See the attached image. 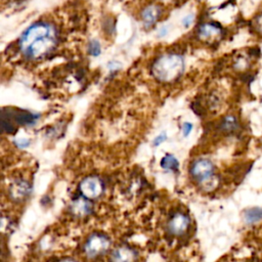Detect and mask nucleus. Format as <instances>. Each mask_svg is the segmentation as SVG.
<instances>
[{
  "label": "nucleus",
  "mask_w": 262,
  "mask_h": 262,
  "mask_svg": "<svg viewBox=\"0 0 262 262\" xmlns=\"http://www.w3.org/2000/svg\"><path fill=\"white\" fill-rule=\"evenodd\" d=\"M9 2H10L12 5H17V6H19V5H21L22 3H24L25 0H9Z\"/></svg>",
  "instance_id": "22"
},
{
  "label": "nucleus",
  "mask_w": 262,
  "mask_h": 262,
  "mask_svg": "<svg viewBox=\"0 0 262 262\" xmlns=\"http://www.w3.org/2000/svg\"><path fill=\"white\" fill-rule=\"evenodd\" d=\"M30 143H31V141L29 140L28 138H20V139L16 140L17 147H19L20 149H24V148L29 147V145H30Z\"/></svg>",
  "instance_id": "19"
},
{
  "label": "nucleus",
  "mask_w": 262,
  "mask_h": 262,
  "mask_svg": "<svg viewBox=\"0 0 262 262\" xmlns=\"http://www.w3.org/2000/svg\"><path fill=\"white\" fill-rule=\"evenodd\" d=\"M89 51H90V54L93 55V56H99L101 54V44L98 40L94 39L90 42V45H89Z\"/></svg>",
  "instance_id": "16"
},
{
  "label": "nucleus",
  "mask_w": 262,
  "mask_h": 262,
  "mask_svg": "<svg viewBox=\"0 0 262 262\" xmlns=\"http://www.w3.org/2000/svg\"><path fill=\"white\" fill-rule=\"evenodd\" d=\"M166 139H167V133L165 131H163L154 139L153 143H154L155 147H159V145L162 144Z\"/></svg>",
  "instance_id": "17"
},
{
  "label": "nucleus",
  "mask_w": 262,
  "mask_h": 262,
  "mask_svg": "<svg viewBox=\"0 0 262 262\" xmlns=\"http://www.w3.org/2000/svg\"><path fill=\"white\" fill-rule=\"evenodd\" d=\"M252 26H253V29L254 31L259 34V35H262V11L259 12L253 19L252 21Z\"/></svg>",
  "instance_id": "15"
},
{
  "label": "nucleus",
  "mask_w": 262,
  "mask_h": 262,
  "mask_svg": "<svg viewBox=\"0 0 262 262\" xmlns=\"http://www.w3.org/2000/svg\"><path fill=\"white\" fill-rule=\"evenodd\" d=\"M214 165L208 159H199L194 162L191 168L192 177L200 184L206 186L214 182Z\"/></svg>",
  "instance_id": "3"
},
{
  "label": "nucleus",
  "mask_w": 262,
  "mask_h": 262,
  "mask_svg": "<svg viewBox=\"0 0 262 262\" xmlns=\"http://www.w3.org/2000/svg\"><path fill=\"white\" fill-rule=\"evenodd\" d=\"M56 42L54 26L47 22H37L22 34L19 45L25 56L38 60L52 51Z\"/></svg>",
  "instance_id": "1"
},
{
  "label": "nucleus",
  "mask_w": 262,
  "mask_h": 262,
  "mask_svg": "<svg viewBox=\"0 0 262 262\" xmlns=\"http://www.w3.org/2000/svg\"><path fill=\"white\" fill-rule=\"evenodd\" d=\"M161 167L169 171H178L180 167V162L173 155H166L161 160Z\"/></svg>",
  "instance_id": "12"
},
{
  "label": "nucleus",
  "mask_w": 262,
  "mask_h": 262,
  "mask_svg": "<svg viewBox=\"0 0 262 262\" xmlns=\"http://www.w3.org/2000/svg\"><path fill=\"white\" fill-rule=\"evenodd\" d=\"M223 33V29L216 23H205L200 26L198 35L202 40H214Z\"/></svg>",
  "instance_id": "7"
},
{
  "label": "nucleus",
  "mask_w": 262,
  "mask_h": 262,
  "mask_svg": "<svg viewBox=\"0 0 262 262\" xmlns=\"http://www.w3.org/2000/svg\"><path fill=\"white\" fill-rule=\"evenodd\" d=\"M161 16V9L159 6L151 5L145 8L141 13L142 23L145 28L153 27Z\"/></svg>",
  "instance_id": "9"
},
{
  "label": "nucleus",
  "mask_w": 262,
  "mask_h": 262,
  "mask_svg": "<svg viewBox=\"0 0 262 262\" xmlns=\"http://www.w3.org/2000/svg\"><path fill=\"white\" fill-rule=\"evenodd\" d=\"M80 192L83 197L94 200L99 198L104 192V184L97 177H90L84 179L80 184Z\"/></svg>",
  "instance_id": "5"
},
{
  "label": "nucleus",
  "mask_w": 262,
  "mask_h": 262,
  "mask_svg": "<svg viewBox=\"0 0 262 262\" xmlns=\"http://www.w3.org/2000/svg\"><path fill=\"white\" fill-rule=\"evenodd\" d=\"M238 126H239L238 120L236 119V117H234V116H227L221 123V129L225 132L235 131L237 130Z\"/></svg>",
  "instance_id": "13"
},
{
  "label": "nucleus",
  "mask_w": 262,
  "mask_h": 262,
  "mask_svg": "<svg viewBox=\"0 0 262 262\" xmlns=\"http://www.w3.org/2000/svg\"><path fill=\"white\" fill-rule=\"evenodd\" d=\"M31 192V187L25 181H17L10 188V196L15 201L24 200Z\"/></svg>",
  "instance_id": "10"
},
{
  "label": "nucleus",
  "mask_w": 262,
  "mask_h": 262,
  "mask_svg": "<svg viewBox=\"0 0 262 262\" xmlns=\"http://www.w3.org/2000/svg\"><path fill=\"white\" fill-rule=\"evenodd\" d=\"M189 225V217L183 213H178L170 219L168 223V229L174 236H182L188 230Z\"/></svg>",
  "instance_id": "6"
},
{
  "label": "nucleus",
  "mask_w": 262,
  "mask_h": 262,
  "mask_svg": "<svg viewBox=\"0 0 262 262\" xmlns=\"http://www.w3.org/2000/svg\"><path fill=\"white\" fill-rule=\"evenodd\" d=\"M184 57L177 53H169L160 56L152 67L154 77L161 82H172L184 73Z\"/></svg>",
  "instance_id": "2"
},
{
  "label": "nucleus",
  "mask_w": 262,
  "mask_h": 262,
  "mask_svg": "<svg viewBox=\"0 0 262 262\" xmlns=\"http://www.w3.org/2000/svg\"><path fill=\"white\" fill-rule=\"evenodd\" d=\"M108 68L111 70V71H114V70H118L121 68V64L118 63V62H111L108 66Z\"/></svg>",
  "instance_id": "21"
},
{
  "label": "nucleus",
  "mask_w": 262,
  "mask_h": 262,
  "mask_svg": "<svg viewBox=\"0 0 262 262\" xmlns=\"http://www.w3.org/2000/svg\"><path fill=\"white\" fill-rule=\"evenodd\" d=\"M109 247L110 241L106 236L95 234L85 243L84 251L90 258H95L107 252Z\"/></svg>",
  "instance_id": "4"
},
{
  "label": "nucleus",
  "mask_w": 262,
  "mask_h": 262,
  "mask_svg": "<svg viewBox=\"0 0 262 262\" xmlns=\"http://www.w3.org/2000/svg\"><path fill=\"white\" fill-rule=\"evenodd\" d=\"M167 34V28H162V30L160 31V33H159V36L160 37H163V36H165Z\"/></svg>",
  "instance_id": "23"
},
{
  "label": "nucleus",
  "mask_w": 262,
  "mask_h": 262,
  "mask_svg": "<svg viewBox=\"0 0 262 262\" xmlns=\"http://www.w3.org/2000/svg\"><path fill=\"white\" fill-rule=\"evenodd\" d=\"M89 200L90 199H87L85 197L76 199L70 206L71 212L78 217H83L91 214V212L93 211V206H92V203Z\"/></svg>",
  "instance_id": "8"
},
{
  "label": "nucleus",
  "mask_w": 262,
  "mask_h": 262,
  "mask_svg": "<svg viewBox=\"0 0 262 262\" xmlns=\"http://www.w3.org/2000/svg\"><path fill=\"white\" fill-rule=\"evenodd\" d=\"M193 128H194V126H193L192 123H190V122H185V123L183 124V134H184V136H185V137H188V136L191 134Z\"/></svg>",
  "instance_id": "18"
},
{
  "label": "nucleus",
  "mask_w": 262,
  "mask_h": 262,
  "mask_svg": "<svg viewBox=\"0 0 262 262\" xmlns=\"http://www.w3.org/2000/svg\"><path fill=\"white\" fill-rule=\"evenodd\" d=\"M193 21H194V15H189V16H187V17L183 20V25H184L186 28H188V27L191 26V24L193 23Z\"/></svg>",
  "instance_id": "20"
},
{
  "label": "nucleus",
  "mask_w": 262,
  "mask_h": 262,
  "mask_svg": "<svg viewBox=\"0 0 262 262\" xmlns=\"http://www.w3.org/2000/svg\"><path fill=\"white\" fill-rule=\"evenodd\" d=\"M245 219L248 223H256L262 220V209L253 208L245 213Z\"/></svg>",
  "instance_id": "14"
},
{
  "label": "nucleus",
  "mask_w": 262,
  "mask_h": 262,
  "mask_svg": "<svg viewBox=\"0 0 262 262\" xmlns=\"http://www.w3.org/2000/svg\"><path fill=\"white\" fill-rule=\"evenodd\" d=\"M136 258V253L127 247H121L116 249L111 256V259L114 261H131Z\"/></svg>",
  "instance_id": "11"
}]
</instances>
